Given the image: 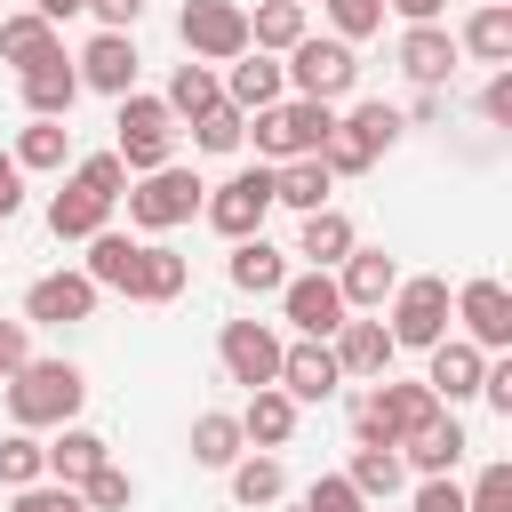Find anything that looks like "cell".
<instances>
[{
	"instance_id": "60d3db41",
	"label": "cell",
	"mask_w": 512,
	"mask_h": 512,
	"mask_svg": "<svg viewBox=\"0 0 512 512\" xmlns=\"http://www.w3.org/2000/svg\"><path fill=\"white\" fill-rule=\"evenodd\" d=\"M192 144H200V152H240V144H248V112H232V104H208V112L192 120Z\"/></svg>"
},
{
	"instance_id": "f546056e",
	"label": "cell",
	"mask_w": 512,
	"mask_h": 512,
	"mask_svg": "<svg viewBox=\"0 0 512 512\" xmlns=\"http://www.w3.org/2000/svg\"><path fill=\"white\" fill-rule=\"evenodd\" d=\"M336 128H344V136H352V144H360L368 160H384V152H392V144L408 136V120H400V104H384V96H360L352 112H336Z\"/></svg>"
},
{
	"instance_id": "74e56055",
	"label": "cell",
	"mask_w": 512,
	"mask_h": 512,
	"mask_svg": "<svg viewBox=\"0 0 512 512\" xmlns=\"http://www.w3.org/2000/svg\"><path fill=\"white\" fill-rule=\"evenodd\" d=\"M344 480L360 488V504H392V496L408 488V464H400V448H352Z\"/></svg>"
},
{
	"instance_id": "680465c9",
	"label": "cell",
	"mask_w": 512,
	"mask_h": 512,
	"mask_svg": "<svg viewBox=\"0 0 512 512\" xmlns=\"http://www.w3.org/2000/svg\"><path fill=\"white\" fill-rule=\"evenodd\" d=\"M480 8H496V0H480Z\"/></svg>"
},
{
	"instance_id": "7dc6e473",
	"label": "cell",
	"mask_w": 512,
	"mask_h": 512,
	"mask_svg": "<svg viewBox=\"0 0 512 512\" xmlns=\"http://www.w3.org/2000/svg\"><path fill=\"white\" fill-rule=\"evenodd\" d=\"M72 176H80L88 192H104L112 208H120V192H128V168H120V152H88V160H80Z\"/></svg>"
},
{
	"instance_id": "7c38bea8",
	"label": "cell",
	"mask_w": 512,
	"mask_h": 512,
	"mask_svg": "<svg viewBox=\"0 0 512 512\" xmlns=\"http://www.w3.org/2000/svg\"><path fill=\"white\" fill-rule=\"evenodd\" d=\"M280 312H288V328H296V336H312V344H328V336L352 320V312H344V296H336V272H288Z\"/></svg>"
},
{
	"instance_id": "603a6c76",
	"label": "cell",
	"mask_w": 512,
	"mask_h": 512,
	"mask_svg": "<svg viewBox=\"0 0 512 512\" xmlns=\"http://www.w3.org/2000/svg\"><path fill=\"white\" fill-rule=\"evenodd\" d=\"M104 224H112V200L88 192L80 176H64V192H48V232L56 240H96Z\"/></svg>"
},
{
	"instance_id": "7bdbcfd3",
	"label": "cell",
	"mask_w": 512,
	"mask_h": 512,
	"mask_svg": "<svg viewBox=\"0 0 512 512\" xmlns=\"http://www.w3.org/2000/svg\"><path fill=\"white\" fill-rule=\"evenodd\" d=\"M80 496H88V512H128V504H136V480H128L120 464H96V472L80 480Z\"/></svg>"
},
{
	"instance_id": "44dd1931",
	"label": "cell",
	"mask_w": 512,
	"mask_h": 512,
	"mask_svg": "<svg viewBox=\"0 0 512 512\" xmlns=\"http://www.w3.org/2000/svg\"><path fill=\"white\" fill-rule=\"evenodd\" d=\"M328 352H336V368L360 376V384L392 376V328H384V320H344V328L328 336Z\"/></svg>"
},
{
	"instance_id": "7402d4cb",
	"label": "cell",
	"mask_w": 512,
	"mask_h": 512,
	"mask_svg": "<svg viewBox=\"0 0 512 512\" xmlns=\"http://www.w3.org/2000/svg\"><path fill=\"white\" fill-rule=\"evenodd\" d=\"M464 448H472V440H464V424L440 408L424 432H408V440H400V464H408V472H424V480H440V472H456V464H464Z\"/></svg>"
},
{
	"instance_id": "6da1fadb",
	"label": "cell",
	"mask_w": 512,
	"mask_h": 512,
	"mask_svg": "<svg viewBox=\"0 0 512 512\" xmlns=\"http://www.w3.org/2000/svg\"><path fill=\"white\" fill-rule=\"evenodd\" d=\"M0 392H8V424H16V432H64V424L80 416V400H88V376H80L64 352H56V360L32 352Z\"/></svg>"
},
{
	"instance_id": "4316f807",
	"label": "cell",
	"mask_w": 512,
	"mask_h": 512,
	"mask_svg": "<svg viewBox=\"0 0 512 512\" xmlns=\"http://www.w3.org/2000/svg\"><path fill=\"white\" fill-rule=\"evenodd\" d=\"M184 280H192V264H184L168 240H144L136 280H128V304H176V296H184Z\"/></svg>"
},
{
	"instance_id": "e0dca14e",
	"label": "cell",
	"mask_w": 512,
	"mask_h": 512,
	"mask_svg": "<svg viewBox=\"0 0 512 512\" xmlns=\"http://www.w3.org/2000/svg\"><path fill=\"white\" fill-rule=\"evenodd\" d=\"M392 64H400L416 88H448V72H456V32H448V24H408L400 48H392Z\"/></svg>"
},
{
	"instance_id": "8fae6325",
	"label": "cell",
	"mask_w": 512,
	"mask_h": 512,
	"mask_svg": "<svg viewBox=\"0 0 512 512\" xmlns=\"http://www.w3.org/2000/svg\"><path fill=\"white\" fill-rule=\"evenodd\" d=\"M216 360H224V376L248 384V392L280 384V336H272V320H224V328H216Z\"/></svg>"
},
{
	"instance_id": "8992f818",
	"label": "cell",
	"mask_w": 512,
	"mask_h": 512,
	"mask_svg": "<svg viewBox=\"0 0 512 512\" xmlns=\"http://www.w3.org/2000/svg\"><path fill=\"white\" fill-rule=\"evenodd\" d=\"M120 200H128V224H136V232H176V224H192V216H200L208 184H200L192 168H176V160H168V168H152V176H128V192H120Z\"/></svg>"
},
{
	"instance_id": "9c48e42d",
	"label": "cell",
	"mask_w": 512,
	"mask_h": 512,
	"mask_svg": "<svg viewBox=\"0 0 512 512\" xmlns=\"http://www.w3.org/2000/svg\"><path fill=\"white\" fill-rule=\"evenodd\" d=\"M176 40L192 64H232V56H248V8L240 0H184Z\"/></svg>"
},
{
	"instance_id": "ee69618b",
	"label": "cell",
	"mask_w": 512,
	"mask_h": 512,
	"mask_svg": "<svg viewBox=\"0 0 512 512\" xmlns=\"http://www.w3.org/2000/svg\"><path fill=\"white\" fill-rule=\"evenodd\" d=\"M464 512H512V464H480V480L464 488Z\"/></svg>"
},
{
	"instance_id": "c3c4849f",
	"label": "cell",
	"mask_w": 512,
	"mask_h": 512,
	"mask_svg": "<svg viewBox=\"0 0 512 512\" xmlns=\"http://www.w3.org/2000/svg\"><path fill=\"white\" fill-rule=\"evenodd\" d=\"M408 512H464V488H456V472H440V480H416Z\"/></svg>"
},
{
	"instance_id": "8d00e7d4",
	"label": "cell",
	"mask_w": 512,
	"mask_h": 512,
	"mask_svg": "<svg viewBox=\"0 0 512 512\" xmlns=\"http://www.w3.org/2000/svg\"><path fill=\"white\" fill-rule=\"evenodd\" d=\"M8 160H16L24 176H48V168L72 160V128H64V120H24L16 144H8Z\"/></svg>"
},
{
	"instance_id": "277c9868",
	"label": "cell",
	"mask_w": 512,
	"mask_h": 512,
	"mask_svg": "<svg viewBox=\"0 0 512 512\" xmlns=\"http://www.w3.org/2000/svg\"><path fill=\"white\" fill-rule=\"evenodd\" d=\"M328 128H336V104H312V96H280L272 112L248 120L264 168H280V160H312V152L328 144Z\"/></svg>"
},
{
	"instance_id": "4fadbf2b",
	"label": "cell",
	"mask_w": 512,
	"mask_h": 512,
	"mask_svg": "<svg viewBox=\"0 0 512 512\" xmlns=\"http://www.w3.org/2000/svg\"><path fill=\"white\" fill-rule=\"evenodd\" d=\"M96 280L88 272H40L32 288H24V328H72V320H88L96 312Z\"/></svg>"
},
{
	"instance_id": "7a4b0ae2",
	"label": "cell",
	"mask_w": 512,
	"mask_h": 512,
	"mask_svg": "<svg viewBox=\"0 0 512 512\" xmlns=\"http://www.w3.org/2000/svg\"><path fill=\"white\" fill-rule=\"evenodd\" d=\"M440 416V400L424 392V376H376L360 400H352V440L360 448H400L408 432H424Z\"/></svg>"
},
{
	"instance_id": "681fc988",
	"label": "cell",
	"mask_w": 512,
	"mask_h": 512,
	"mask_svg": "<svg viewBox=\"0 0 512 512\" xmlns=\"http://www.w3.org/2000/svg\"><path fill=\"white\" fill-rule=\"evenodd\" d=\"M480 112H488V128H512V64H504V72H488V88H480Z\"/></svg>"
},
{
	"instance_id": "484cf974",
	"label": "cell",
	"mask_w": 512,
	"mask_h": 512,
	"mask_svg": "<svg viewBox=\"0 0 512 512\" xmlns=\"http://www.w3.org/2000/svg\"><path fill=\"white\" fill-rule=\"evenodd\" d=\"M224 272H232L240 296H280V288H288V248H272L264 232H256V240H232V264H224Z\"/></svg>"
},
{
	"instance_id": "d590c367",
	"label": "cell",
	"mask_w": 512,
	"mask_h": 512,
	"mask_svg": "<svg viewBox=\"0 0 512 512\" xmlns=\"http://www.w3.org/2000/svg\"><path fill=\"white\" fill-rule=\"evenodd\" d=\"M312 32V16H304V0H264L256 16H248V48L256 56H288L296 40Z\"/></svg>"
},
{
	"instance_id": "ac0fdd59",
	"label": "cell",
	"mask_w": 512,
	"mask_h": 512,
	"mask_svg": "<svg viewBox=\"0 0 512 512\" xmlns=\"http://www.w3.org/2000/svg\"><path fill=\"white\" fill-rule=\"evenodd\" d=\"M16 96H24V112H32V120H72V104H80V72H72V56L56 48L48 64L16 72Z\"/></svg>"
},
{
	"instance_id": "91938a15",
	"label": "cell",
	"mask_w": 512,
	"mask_h": 512,
	"mask_svg": "<svg viewBox=\"0 0 512 512\" xmlns=\"http://www.w3.org/2000/svg\"><path fill=\"white\" fill-rule=\"evenodd\" d=\"M288 512H296V504H288Z\"/></svg>"
},
{
	"instance_id": "bcb514c9",
	"label": "cell",
	"mask_w": 512,
	"mask_h": 512,
	"mask_svg": "<svg viewBox=\"0 0 512 512\" xmlns=\"http://www.w3.org/2000/svg\"><path fill=\"white\" fill-rule=\"evenodd\" d=\"M8 512H88V496H80V488H64V480H32V488H16V496H8Z\"/></svg>"
},
{
	"instance_id": "52a82bcc",
	"label": "cell",
	"mask_w": 512,
	"mask_h": 512,
	"mask_svg": "<svg viewBox=\"0 0 512 512\" xmlns=\"http://www.w3.org/2000/svg\"><path fill=\"white\" fill-rule=\"evenodd\" d=\"M288 88L296 96H312V104H336V96H352V80H360V56L336 40V32H304L296 48H288Z\"/></svg>"
},
{
	"instance_id": "5bb4252c",
	"label": "cell",
	"mask_w": 512,
	"mask_h": 512,
	"mask_svg": "<svg viewBox=\"0 0 512 512\" xmlns=\"http://www.w3.org/2000/svg\"><path fill=\"white\" fill-rule=\"evenodd\" d=\"M136 64H144V56H136V32H88V48L72 56L80 88H96V96H112V104L136 88Z\"/></svg>"
},
{
	"instance_id": "816d5d0a",
	"label": "cell",
	"mask_w": 512,
	"mask_h": 512,
	"mask_svg": "<svg viewBox=\"0 0 512 512\" xmlns=\"http://www.w3.org/2000/svg\"><path fill=\"white\" fill-rule=\"evenodd\" d=\"M88 16H96V32H136L144 0H88Z\"/></svg>"
},
{
	"instance_id": "e575fe53",
	"label": "cell",
	"mask_w": 512,
	"mask_h": 512,
	"mask_svg": "<svg viewBox=\"0 0 512 512\" xmlns=\"http://www.w3.org/2000/svg\"><path fill=\"white\" fill-rule=\"evenodd\" d=\"M248 456V440H240V416H224V408H200L192 416V464L200 472H232Z\"/></svg>"
},
{
	"instance_id": "30bf717a",
	"label": "cell",
	"mask_w": 512,
	"mask_h": 512,
	"mask_svg": "<svg viewBox=\"0 0 512 512\" xmlns=\"http://www.w3.org/2000/svg\"><path fill=\"white\" fill-rule=\"evenodd\" d=\"M448 320H464V344H480V352H512V288L504 280H464L456 296H448Z\"/></svg>"
},
{
	"instance_id": "ba28073f",
	"label": "cell",
	"mask_w": 512,
	"mask_h": 512,
	"mask_svg": "<svg viewBox=\"0 0 512 512\" xmlns=\"http://www.w3.org/2000/svg\"><path fill=\"white\" fill-rule=\"evenodd\" d=\"M200 216H208V232H224V240H256L264 216H272V168H264V160H256V168H232L224 184H208Z\"/></svg>"
},
{
	"instance_id": "9f6ffc18",
	"label": "cell",
	"mask_w": 512,
	"mask_h": 512,
	"mask_svg": "<svg viewBox=\"0 0 512 512\" xmlns=\"http://www.w3.org/2000/svg\"><path fill=\"white\" fill-rule=\"evenodd\" d=\"M384 8H392L400 24H440V8H448V0H384Z\"/></svg>"
},
{
	"instance_id": "d6a6232c",
	"label": "cell",
	"mask_w": 512,
	"mask_h": 512,
	"mask_svg": "<svg viewBox=\"0 0 512 512\" xmlns=\"http://www.w3.org/2000/svg\"><path fill=\"white\" fill-rule=\"evenodd\" d=\"M64 40H56V24L48 16H32V8H16V16H0V64H16V72H32V64H48Z\"/></svg>"
},
{
	"instance_id": "4dcf8cb0",
	"label": "cell",
	"mask_w": 512,
	"mask_h": 512,
	"mask_svg": "<svg viewBox=\"0 0 512 512\" xmlns=\"http://www.w3.org/2000/svg\"><path fill=\"white\" fill-rule=\"evenodd\" d=\"M80 248H88V264H80V272H88L96 288L128 296V280H136V256H144V240H136V232H112V224H104V232H96V240H80Z\"/></svg>"
},
{
	"instance_id": "2e32d148",
	"label": "cell",
	"mask_w": 512,
	"mask_h": 512,
	"mask_svg": "<svg viewBox=\"0 0 512 512\" xmlns=\"http://www.w3.org/2000/svg\"><path fill=\"white\" fill-rule=\"evenodd\" d=\"M336 384H344V368H336L328 344H312V336L280 344V392H288L296 408H304V400H336Z\"/></svg>"
},
{
	"instance_id": "1f68e13d",
	"label": "cell",
	"mask_w": 512,
	"mask_h": 512,
	"mask_svg": "<svg viewBox=\"0 0 512 512\" xmlns=\"http://www.w3.org/2000/svg\"><path fill=\"white\" fill-rule=\"evenodd\" d=\"M456 56H480V64H512V0H496V8H472L464 16V32H456Z\"/></svg>"
},
{
	"instance_id": "db71d44e",
	"label": "cell",
	"mask_w": 512,
	"mask_h": 512,
	"mask_svg": "<svg viewBox=\"0 0 512 512\" xmlns=\"http://www.w3.org/2000/svg\"><path fill=\"white\" fill-rule=\"evenodd\" d=\"M16 208H24V168H16L8 152H0V224H8Z\"/></svg>"
},
{
	"instance_id": "ffe728a7",
	"label": "cell",
	"mask_w": 512,
	"mask_h": 512,
	"mask_svg": "<svg viewBox=\"0 0 512 512\" xmlns=\"http://www.w3.org/2000/svg\"><path fill=\"white\" fill-rule=\"evenodd\" d=\"M280 96H288L280 56H256V48H248V56H232V72H224V104H232V112H248V120H256V112H272Z\"/></svg>"
},
{
	"instance_id": "5b68a950",
	"label": "cell",
	"mask_w": 512,
	"mask_h": 512,
	"mask_svg": "<svg viewBox=\"0 0 512 512\" xmlns=\"http://www.w3.org/2000/svg\"><path fill=\"white\" fill-rule=\"evenodd\" d=\"M384 328H392V352H432L448 336V280L440 272H400V288L384 296Z\"/></svg>"
},
{
	"instance_id": "cb8c5ba5",
	"label": "cell",
	"mask_w": 512,
	"mask_h": 512,
	"mask_svg": "<svg viewBox=\"0 0 512 512\" xmlns=\"http://www.w3.org/2000/svg\"><path fill=\"white\" fill-rule=\"evenodd\" d=\"M352 248H360V232H352V216H344L336 200H328V208H312V216H304V232H296V256H304L312 272H336Z\"/></svg>"
},
{
	"instance_id": "9a60e30c",
	"label": "cell",
	"mask_w": 512,
	"mask_h": 512,
	"mask_svg": "<svg viewBox=\"0 0 512 512\" xmlns=\"http://www.w3.org/2000/svg\"><path fill=\"white\" fill-rule=\"evenodd\" d=\"M480 376H488V352L464 344V336H440L432 344V368H424V392L440 408H464V400H480Z\"/></svg>"
},
{
	"instance_id": "f5cc1de1",
	"label": "cell",
	"mask_w": 512,
	"mask_h": 512,
	"mask_svg": "<svg viewBox=\"0 0 512 512\" xmlns=\"http://www.w3.org/2000/svg\"><path fill=\"white\" fill-rule=\"evenodd\" d=\"M480 400H488L496 416H512V360H488V376H480Z\"/></svg>"
},
{
	"instance_id": "d6986e66",
	"label": "cell",
	"mask_w": 512,
	"mask_h": 512,
	"mask_svg": "<svg viewBox=\"0 0 512 512\" xmlns=\"http://www.w3.org/2000/svg\"><path fill=\"white\" fill-rule=\"evenodd\" d=\"M392 288H400V264H392L384 248H352V256L336 264V296H344V312H384Z\"/></svg>"
},
{
	"instance_id": "3957f363",
	"label": "cell",
	"mask_w": 512,
	"mask_h": 512,
	"mask_svg": "<svg viewBox=\"0 0 512 512\" xmlns=\"http://www.w3.org/2000/svg\"><path fill=\"white\" fill-rule=\"evenodd\" d=\"M112 152H120V168H128V176L168 168V160H176V112H168L160 96L128 88V96H120V112H112Z\"/></svg>"
},
{
	"instance_id": "836d02e7",
	"label": "cell",
	"mask_w": 512,
	"mask_h": 512,
	"mask_svg": "<svg viewBox=\"0 0 512 512\" xmlns=\"http://www.w3.org/2000/svg\"><path fill=\"white\" fill-rule=\"evenodd\" d=\"M328 192H336V176L320 168V152H312V160H280V168H272V208L312 216V208H328Z\"/></svg>"
},
{
	"instance_id": "ab89813d",
	"label": "cell",
	"mask_w": 512,
	"mask_h": 512,
	"mask_svg": "<svg viewBox=\"0 0 512 512\" xmlns=\"http://www.w3.org/2000/svg\"><path fill=\"white\" fill-rule=\"evenodd\" d=\"M32 480H48V456H40V432H0V488L16 496V488H32Z\"/></svg>"
},
{
	"instance_id": "11a10c76",
	"label": "cell",
	"mask_w": 512,
	"mask_h": 512,
	"mask_svg": "<svg viewBox=\"0 0 512 512\" xmlns=\"http://www.w3.org/2000/svg\"><path fill=\"white\" fill-rule=\"evenodd\" d=\"M440 112H448V96H440V88H416V104H408V112H400V120H416V128H432V120H440Z\"/></svg>"
},
{
	"instance_id": "83f0119b",
	"label": "cell",
	"mask_w": 512,
	"mask_h": 512,
	"mask_svg": "<svg viewBox=\"0 0 512 512\" xmlns=\"http://www.w3.org/2000/svg\"><path fill=\"white\" fill-rule=\"evenodd\" d=\"M40 456H48V480H64V488H80L96 464H112L104 432H88V424H64L56 440H40Z\"/></svg>"
},
{
	"instance_id": "f1b7e54d",
	"label": "cell",
	"mask_w": 512,
	"mask_h": 512,
	"mask_svg": "<svg viewBox=\"0 0 512 512\" xmlns=\"http://www.w3.org/2000/svg\"><path fill=\"white\" fill-rule=\"evenodd\" d=\"M224 480H232V504H240V512H272V504H288V464L264 456V448H248Z\"/></svg>"
},
{
	"instance_id": "f6af8a7d",
	"label": "cell",
	"mask_w": 512,
	"mask_h": 512,
	"mask_svg": "<svg viewBox=\"0 0 512 512\" xmlns=\"http://www.w3.org/2000/svg\"><path fill=\"white\" fill-rule=\"evenodd\" d=\"M296 512H368V504H360V488H352L344 472H320V480L296 496Z\"/></svg>"
},
{
	"instance_id": "f35d334b",
	"label": "cell",
	"mask_w": 512,
	"mask_h": 512,
	"mask_svg": "<svg viewBox=\"0 0 512 512\" xmlns=\"http://www.w3.org/2000/svg\"><path fill=\"white\" fill-rule=\"evenodd\" d=\"M160 104H168L176 120H200L208 104H224V80H216V64H192V56H184V64L168 72V96H160Z\"/></svg>"
},
{
	"instance_id": "f907efd6",
	"label": "cell",
	"mask_w": 512,
	"mask_h": 512,
	"mask_svg": "<svg viewBox=\"0 0 512 512\" xmlns=\"http://www.w3.org/2000/svg\"><path fill=\"white\" fill-rule=\"evenodd\" d=\"M24 360H32V328H24V320H0V384H8Z\"/></svg>"
},
{
	"instance_id": "6f0895ef",
	"label": "cell",
	"mask_w": 512,
	"mask_h": 512,
	"mask_svg": "<svg viewBox=\"0 0 512 512\" xmlns=\"http://www.w3.org/2000/svg\"><path fill=\"white\" fill-rule=\"evenodd\" d=\"M24 8H32V16H48V24H64V16H80L88 0H24Z\"/></svg>"
},
{
	"instance_id": "d4e9b609",
	"label": "cell",
	"mask_w": 512,
	"mask_h": 512,
	"mask_svg": "<svg viewBox=\"0 0 512 512\" xmlns=\"http://www.w3.org/2000/svg\"><path fill=\"white\" fill-rule=\"evenodd\" d=\"M240 440H248V448H264V456H280V448L296 440V400H288L280 384L248 392V408H240Z\"/></svg>"
},
{
	"instance_id": "b9f144b4",
	"label": "cell",
	"mask_w": 512,
	"mask_h": 512,
	"mask_svg": "<svg viewBox=\"0 0 512 512\" xmlns=\"http://www.w3.org/2000/svg\"><path fill=\"white\" fill-rule=\"evenodd\" d=\"M320 16H328V32L352 48V40H368V32H384V0H320Z\"/></svg>"
}]
</instances>
